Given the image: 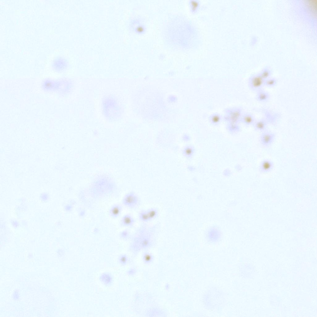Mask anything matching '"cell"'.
<instances>
[{"label": "cell", "mask_w": 317, "mask_h": 317, "mask_svg": "<svg viewBox=\"0 0 317 317\" xmlns=\"http://www.w3.org/2000/svg\"><path fill=\"white\" fill-rule=\"evenodd\" d=\"M102 108L105 117L110 120L119 119L121 114V109L119 103L114 98L106 97L102 102Z\"/></svg>", "instance_id": "cell-1"}, {"label": "cell", "mask_w": 317, "mask_h": 317, "mask_svg": "<svg viewBox=\"0 0 317 317\" xmlns=\"http://www.w3.org/2000/svg\"><path fill=\"white\" fill-rule=\"evenodd\" d=\"M256 119L254 116L251 113H243L240 121L242 123L247 126L253 125Z\"/></svg>", "instance_id": "cell-9"}, {"label": "cell", "mask_w": 317, "mask_h": 317, "mask_svg": "<svg viewBox=\"0 0 317 317\" xmlns=\"http://www.w3.org/2000/svg\"><path fill=\"white\" fill-rule=\"evenodd\" d=\"M138 196L133 193L127 194L123 199V203L125 206L131 208L137 206L139 203Z\"/></svg>", "instance_id": "cell-4"}, {"label": "cell", "mask_w": 317, "mask_h": 317, "mask_svg": "<svg viewBox=\"0 0 317 317\" xmlns=\"http://www.w3.org/2000/svg\"><path fill=\"white\" fill-rule=\"evenodd\" d=\"M227 128L231 132H235L239 131L240 127L238 124L227 123Z\"/></svg>", "instance_id": "cell-17"}, {"label": "cell", "mask_w": 317, "mask_h": 317, "mask_svg": "<svg viewBox=\"0 0 317 317\" xmlns=\"http://www.w3.org/2000/svg\"><path fill=\"white\" fill-rule=\"evenodd\" d=\"M274 166V163L272 161L266 159L261 163L259 167V170L262 173H267L272 170Z\"/></svg>", "instance_id": "cell-7"}, {"label": "cell", "mask_w": 317, "mask_h": 317, "mask_svg": "<svg viewBox=\"0 0 317 317\" xmlns=\"http://www.w3.org/2000/svg\"><path fill=\"white\" fill-rule=\"evenodd\" d=\"M223 120L227 123L239 124L243 114V110L240 107H233L226 109Z\"/></svg>", "instance_id": "cell-2"}, {"label": "cell", "mask_w": 317, "mask_h": 317, "mask_svg": "<svg viewBox=\"0 0 317 317\" xmlns=\"http://www.w3.org/2000/svg\"><path fill=\"white\" fill-rule=\"evenodd\" d=\"M221 236V231L216 227H212L208 230L207 233V238L208 240L212 242L218 241L220 239Z\"/></svg>", "instance_id": "cell-6"}, {"label": "cell", "mask_w": 317, "mask_h": 317, "mask_svg": "<svg viewBox=\"0 0 317 317\" xmlns=\"http://www.w3.org/2000/svg\"><path fill=\"white\" fill-rule=\"evenodd\" d=\"M139 242L140 246L142 248H145L149 247L151 245V239L148 236H145L142 237Z\"/></svg>", "instance_id": "cell-15"}, {"label": "cell", "mask_w": 317, "mask_h": 317, "mask_svg": "<svg viewBox=\"0 0 317 317\" xmlns=\"http://www.w3.org/2000/svg\"><path fill=\"white\" fill-rule=\"evenodd\" d=\"M277 80L275 78L270 77L264 80V85L268 87L275 86L277 84Z\"/></svg>", "instance_id": "cell-16"}, {"label": "cell", "mask_w": 317, "mask_h": 317, "mask_svg": "<svg viewBox=\"0 0 317 317\" xmlns=\"http://www.w3.org/2000/svg\"><path fill=\"white\" fill-rule=\"evenodd\" d=\"M256 100L261 102H265L269 100L270 98V95L267 91L263 89L256 93Z\"/></svg>", "instance_id": "cell-11"}, {"label": "cell", "mask_w": 317, "mask_h": 317, "mask_svg": "<svg viewBox=\"0 0 317 317\" xmlns=\"http://www.w3.org/2000/svg\"><path fill=\"white\" fill-rule=\"evenodd\" d=\"M122 210V206L119 204H115L111 208L109 214L112 217L116 218L120 214Z\"/></svg>", "instance_id": "cell-14"}, {"label": "cell", "mask_w": 317, "mask_h": 317, "mask_svg": "<svg viewBox=\"0 0 317 317\" xmlns=\"http://www.w3.org/2000/svg\"><path fill=\"white\" fill-rule=\"evenodd\" d=\"M259 73L262 78L264 80L271 77L272 74L271 71L267 68L264 69Z\"/></svg>", "instance_id": "cell-20"}, {"label": "cell", "mask_w": 317, "mask_h": 317, "mask_svg": "<svg viewBox=\"0 0 317 317\" xmlns=\"http://www.w3.org/2000/svg\"><path fill=\"white\" fill-rule=\"evenodd\" d=\"M275 137V134L274 133L266 130L262 132L259 139L260 143L263 146H269L273 143Z\"/></svg>", "instance_id": "cell-5"}, {"label": "cell", "mask_w": 317, "mask_h": 317, "mask_svg": "<svg viewBox=\"0 0 317 317\" xmlns=\"http://www.w3.org/2000/svg\"><path fill=\"white\" fill-rule=\"evenodd\" d=\"M223 116L220 114L215 113L211 115L209 117L210 123L213 125H219L223 120Z\"/></svg>", "instance_id": "cell-13"}, {"label": "cell", "mask_w": 317, "mask_h": 317, "mask_svg": "<svg viewBox=\"0 0 317 317\" xmlns=\"http://www.w3.org/2000/svg\"><path fill=\"white\" fill-rule=\"evenodd\" d=\"M135 222V220L133 217L130 214L124 215L121 220V224L122 226L132 227L133 226Z\"/></svg>", "instance_id": "cell-10"}, {"label": "cell", "mask_w": 317, "mask_h": 317, "mask_svg": "<svg viewBox=\"0 0 317 317\" xmlns=\"http://www.w3.org/2000/svg\"><path fill=\"white\" fill-rule=\"evenodd\" d=\"M139 218L141 221L144 222H147L150 221L146 211H141L139 214Z\"/></svg>", "instance_id": "cell-18"}, {"label": "cell", "mask_w": 317, "mask_h": 317, "mask_svg": "<svg viewBox=\"0 0 317 317\" xmlns=\"http://www.w3.org/2000/svg\"><path fill=\"white\" fill-rule=\"evenodd\" d=\"M146 211L150 220L155 218L158 215V211L155 208H150Z\"/></svg>", "instance_id": "cell-19"}, {"label": "cell", "mask_w": 317, "mask_h": 317, "mask_svg": "<svg viewBox=\"0 0 317 317\" xmlns=\"http://www.w3.org/2000/svg\"><path fill=\"white\" fill-rule=\"evenodd\" d=\"M304 3L309 12L314 16L316 15V0H306Z\"/></svg>", "instance_id": "cell-12"}, {"label": "cell", "mask_w": 317, "mask_h": 317, "mask_svg": "<svg viewBox=\"0 0 317 317\" xmlns=\"http://www.w3.org/2000/svg\"><path fill=\"white\" fill-rule=\"evenodd\" d=\"M264 80L259 73L253 75L249 79L248 87L250 90L257 93L263 89Z\"/></svg>", "instance_id": "cell-3"}, {"label": "cell", "mask_w": 317, "mask_h": 317, "mask_svg": "<svg viewBox=\"0 0 317 317\" xmlns=\"http://www.w3.org/2000/svg\"><path fill=\"white\" fill-rule=\"evenodd\" d=\"M193 149L190 146L187 147L184 150V154L187 157L191 156L193 154Z\"/></svg>", "instance_id": "cell-22"}, {"label": "cell", "mask_w": 317, "mask_h": 317, "mask_svg": "<svg viewBox=\"0 0 317 317\" xmlns=\"http://www.w3.org/2000/svg\"><path fill=\"white\" fill-rule=\"evenodd\" d=\"M268 123L265 118L256 120L253 126L255 130L263 132L267 130Z\"/></svg>", "instance_id": "cell-8"}, {"label": "cell", "mask_w": 317, "mask_h": 317, "mask_svg": "<svg viewBox=\"0 0 317 317\" xmlns=\"http://www.w3.org/2000/svg\"><path fill=\"white\" fill-rule=\"evenodd\" d=\"M143 258L144 261L146 263L150 262L153 258L152 255L148 252H146L144 253Z\"/></svg>", "instance_id": "cell-21"}, {"label": "cell", "mask_w": 317, "mask_h": 317, "mask_svg": "<svg viewBox=\"0 0 317 317\" xmlns=\"http://www.w3.org/2000/svg\"><path fill=\"white\" fill-rule=\"evenodd\" d=\"M123 234V237L125 239L127 238L129 236V232L128 230H125L122 233Z\"/></svg>", "instance_id": "cell-23"}]
</instances>
